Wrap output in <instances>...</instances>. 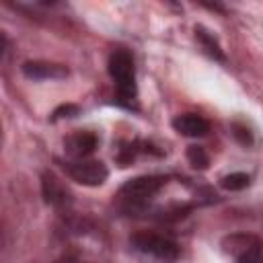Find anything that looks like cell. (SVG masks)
I'll return each instance as SVG.
<instances>
[{"label":"cell","instance_id":"cell-1","mask_svg":"<svg viewBox=\"0 0 263 263\" xmlns=\"http://www.w3.org/2000/svg\"><path fill=\"white\" fill-rule=\"evenodd\" d=\"M109 74L117 88L119 105L127 109H136V66L134 58L127 49L117 47L109 55Z\"/></svg>","mask_w":263,"mask_h":263},{"label":"cell","instance_id":"cell-2","mask_svg":"<svg viewBox=\"0 0 263 263\" xmlns=\"http://www.w3.org/2000/svg\"><path fill=\"white\" fill-rule=\"evenodd\" d=\"M164 183H166V179L160 175H144V177L129 179L119 189V199L127 208H144L162 189Z\"/></svg>","mask_w":263,"mask_h":263},{"label":"cell","instance_id":"cell-3","mask_svg":"<svg viewBox=\"0 0 263 263\" xmlns=\"http://www.w3.org/2000/svg\"><path fill=\"white\" fill-rule=\"evenodd\" d=\"M129 242L138 253H142L146 257H152L156 261L173 263V261L179 259V247L166 236H160V234H154V232H136L129 238Z\"/></svg>","mask_w":263,"mask_h":263},{"label":"cell","instance_id":"cell-4","mask_svg":"<svg viewBox=\"0 0 263 263\" xmlns=\"http://www.w3.org/2000/svg\"><path fill=\"white\" fill-rule=\"evenodd\" d=\"M66 171L72 181L86 185V187H99L107 181L109 168L101 160H88V158H78L66 164Z\"/></svg>","mask_w":263,"mask_h":263},{"label":"cell","instance_id":"cell-5","mask_svg":"<svg viewBox=\"0 0 263 263\" xmlns=\"http://www.w3.org/2000/svg\"><path fill=\"white\" fill-rule=\"evenodd\" d=\"M41 191H43L45 201L53 208H66V205L72 203V195L66 189V185L49 171H45L41 175Z\"/></svg>","mask_w":263,"mask_h":263},{"label":"cell","instance_id":"cell-6","mask_svg":"<svg viewBox=\"0 0 263 263\" xmlns=\"http://www.w3.org/2000/svg\"><path fill=\"white\" fill-rule=\"evenodd\" d=\"M23 74L33 80H60L68 76V68L62 64H53V62L33 60V62L23 64Z\"/></svg>","mask_w":263,"mask_h":263},{"label":"cell","instance_id":"cell-7","mask_svg":"<svg viewBox=\"0 0 263 263\" xmlns=\"http://www.w3.org/2000/svg\"><path fill=\"white\" fill-rule=\"evenodd\" d=\"M99 146V138L92 132H74L72 136L66 138L64 148L72 158H86L88 154H92Z\"/></svg>","mask_w":263,"mask_h":263},{"label":"cell","instance_id":"cell-8","mask_svg":"<svg viewBox=\"0 0 263 263\" xmlns=\"http://www.w3.org/2000/svg\"><path fill=\"white\" fill-rule=\"evenodd\" d=\"M173 127L177 134L187 136V138H201L210 132V123L205 117L197 113H181L173 119Z\"/></svg>","mask_w":263,"mask_h":263},{"label":"cell","instance_id":"cell-9","mask_svg":"<svg viewBox=\"0 0 263 263\" xmlns=\"http://www.w3.org/2000/svg\"><path fill=\"white\" fill-rule=\"evenodd\" d=\"M195 39H197V43H199V47L203 49V53L205 55H210L212 60H216V62H226V55H224V49H222V45H220V41L214 37V33H210L205 27H201V25H197L195 27Z\"/></svg>","mask_w":263,"mask_h":263},{"label":"cell","instance_id":"cell-10","mask_svg":"<svg viewBox=\"0 0 263 263\" xmlns=\"http://www.w3.org/2000/svg\"><path fill=\"white\" fill-rule=\"evenodd\" d=\"M259 247H261V242L249 234H234V236H228L224 240V251L232 253L234 257H240L242 253H247L251 249H259Z\"/></svg>","mask_w":263,"mask_h":263},{"label":"cell","instance_id":"cell-11","mask_svg":"<svg viewBox=\"0 0 263 263\" xmlns=\"http://www.w3.org/2000/svg\"><path fill=\"white\" fill-rule=\"evenodd\" d=\"M249 183H251V179L245 173H230V175H226V177L220 179V185L226 191H240V189L249 187Z\"/></svg>","mask_w":263,"mask_h":263},{"label":"cell","instance_id":"cell-12","mask_svg":"<svg viewBox=\"0 0 263 263\" xmlns=\"http://www.w3.org/2000/svg\"><path fill=\"white\" fill-rule=\"evenodd\" d=\"M187 160L193 168H199V171L208 168V164H210V156L201 146H189L187 148Z\"/></svg>","mask_w":263,"mask_h":263},{"label":"cell","instance_id":"cell-13","mask_svg":"<svg viewBox=\"0 0 263 263\" xmlns=\"http://www.w3.org/2000/svg\"><path fill=\"white\" fill-rule=\"evenodd\" d=\"M138 146H140V142H132V144L125 142V144H121V148L117 150V156H115L117 162H119L121 166H127V164L136 158V154H138L140 150H144V148H138Z\"/></svg>","mask_w":263,"mask_h":263},{"label":"cell","instance_id":"cell-14","mask_svg":"<svg viewBox=\"0 0 263 263\" xmlns=\"http://www.w3.org/2000/svg\"><path fill=\"white\" fill-rule=\"evenodd\" d=\"M232 136H234L242 146H249V144L253 142V136H251L249 127L242 125V123H232Z\"/></svg>","mask_w":263,"mask_h":263},{"label":"cell","instance_id":"cell-15","mask_svg":"<svg viewBox=\"0 0 263 263\" xmlns=\"http://www.w3.org/2000/svg\"><path fill=\"white\" fill-rule=\"evenodd\" d=\"M74 115H78V107L76 105H60L55 111H53V115H51V119L55 121V119H64V117H74Z\"/></svg>","mask_w":263,"mask_h":263},{"label":"cell","instance_id":"cell-16","mask_svg":"<svg viewBox=\"0 0 263 263\" xmlns=\"http://www.w3.org/2000/svg\"><path fill=\"white\" fill-rule=\"evenodd\" d=\"M238 263H263V253H261V247L259 249H251L247 253H242L240 257H236Z\"/></svg>","mask_w":263,"mask_h":263}]
</instances>
